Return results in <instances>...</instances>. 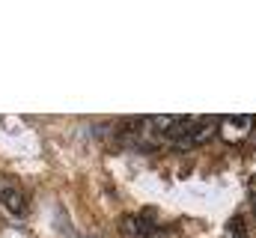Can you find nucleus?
Masks as SVG:
<instances>
[{
    "mask_svg": "<svg viewBox=\"0 0 256 238\" xmlns=\"http://www.w3.org/2000/svg\"><path fill=\"white\" fill-rule=\"evenodd\" d=\"M137 224H140V232L146 238H176V232H170V230H164V226L146 220V214H137Z\"/></svg>",
    "mask_w": 256,
    "mask_h": 238,
    "instance_id": "obj_4",
    "label": "nucleus"
},
{
    "mask_svg": "<svg viewBox=\"0 0 256 238\" xmlns=\"http://www.w3.org/2000/svg\"><path fill=\"white\" fill-rule=\"evenodd\" d=\"M0 206L12 218H27V194H24V188L12 176H3V173H0Z\"/></svg>",
    "mask_w": 256,
    "mask_h": 238,
    "instance_id": "obj_2",
    "label": "nucleus"
},
{
    "mask_svg": "<svg viewBox=\"0 0 256 238\" xmlns=\"http://www.w3.org/2000/svg\"><path fill=\"white\" fill-rule=\"evenodd\" d=\"M218 128H220V119L218 116H200L188 122V128L173 140V146L176 149H196V146H206L214 134H218Z\"/></svg>",
    "mask_w": 256,
    "mask_h": 238,
    "instance_id": "obj_1",
    "label": "nucleus"
},
{
    "mask_svg": "<svg viewBox=\"0 0 256 238\" xmlns=\"http://www.w3.org/2000/svg\"><path fill=\"white\" fill-rule=\"evenodd\" d=\"M248 188H250V190H248V196H250V208H254V218H256V178L248 182Z\"/></svg>",
    "mask_w": 256,
    "mask_h": 238,
    "instance_id": "obj_5",
    "label": "nucleus"
},
{
    "mask_svg": "<svg viewBox=\"0 0 256 238\" xmlns=\"http://www.w3.org/2000/svg\"><path fill=\"white\" fill-rule=\"evenodd\" d=\"M256 116L250 114H242V116H220V128H218V137L220 140H226V143H242L248 134H250V128H254Z\"/></svg>",
    "mask_w": 256,
    "mask_h": 238,
    "instance_id": "obj_3",
    "label": "nucleus"
},
{
    "mask_svg": "<svg viewBox=\"0 0 256 238\" xmlns=\"http://www.w3.org/2000/svg\"><path fill=\"white\" fill-rule=\"evenodd\" d=\"M232 238H248V230H244V224H232Z\"/></svg>",
    "mask_w": 256,
    "mask_h": 238,
    "instance_id": "obj_6",
    "label": "nucleus"
}]
</instances>
